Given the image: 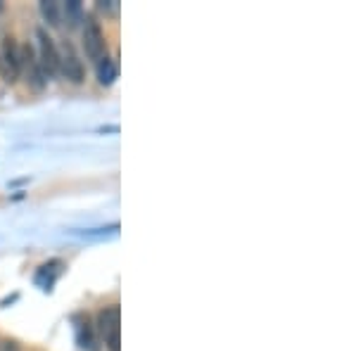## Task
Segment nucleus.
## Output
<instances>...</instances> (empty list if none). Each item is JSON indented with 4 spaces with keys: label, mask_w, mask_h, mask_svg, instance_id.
Listing matches in <instances>:
<instances>
[{
    "label": "nucleus",
    "mask_w": 356,
    "mask_h": 351,
    "mask_svg": "<svg viewBox=\"0 0 356 351\" xmlns=\"http://www.w3.org/2000/svg\"><path fill=\"white\" fill-rule=\"evenodd\" d=\"M36 57L38 65H41V72L45 76V81H53V79L60 76V60H57V43L55 38L48 33L45 26L36 28Z\"/></svg>",
    "instance_id": "nucleus-1"
},
{
    "label": "nucleus",
    "mask_w": 356,
    "mask_h": 351,
    "mask_svg": "<svg viewBox=\"0 0 356 351\" xmlns=\"http://www.w3.org/2000/svg\"><path fill=\"white\" fill-rule=\"evenodd\" d=\"M97 332L105 339L107 351H122V313L117 304L97 311Z\"/></svg>",
    "instance_id": "nucleus-2"
},
{
    "label": "nucleus",
    "mask_w": 356,
    "mask_h": 351,
    "mask_svg": "<svg viewBox=\"0 0 356 351\" xmlns=\"http://www.w3.org/2000/svg\"><path fill=\"white\" fill-rule=\"evenodd\" d=\"M57 60H60V76L67 79L69 83L81 85L86 81V67L83 60L79 55V50L74 48L72 41H62L57 45Z\"/></svg>",
    "instance_id": "nucleus-3"
},
{
    "label": "nucleus",
    "mask_w": 356,
    "mask_h": 351,
    "mask_svg": "<svg viewBox=\"0 0 356 351\" xmlns=\"http://www.w3.org/2000/svg\"><path fill=\"white\" fill-rule=\"evenodd\" d=\"M0 79L8 85H15L22 79L19 43H17L15 36H5L0 41Z\"/></svg>",
    "instance_id": "nucleus-4"
},
{
    "label": "nucleus",
    "mask_w": 356,
    "mask_h": 351,
    "mask_svg": "<svg viewBox=\"0 0 356 351\" xmlns=\"http://www.w3.org/2000/svg\"><path fill=\"white\" fill-rule=\"evenodd\" d=\"M83 33H81V41H83V53L88 57L90 62H100L102 57L107 55V38H105V31H102L100 22L95 17H86L83 19Z\"/></svg>",
    "instance_id": "nucleus-5"
},
{
    "label": "nucleus",
    "mask_w": 356,
    "mask_h": 351,
    "mask_svg": "<svg viewBox=\"0 0 356 351\" xmlns=\"http://www.w3.org/2000/svg\"><path fill=\"white\" fill-rule=\"evenodd\" d=\"M19 57H22V76H24L26 85L31 90H36V93H41L45 85H48V81H45L41 65H38L36 48L31 43L19 45Z\"/></svg>",
    "instance_id": "nucleus-6"
},
{
    "label": "nucleus",
    "mask_w": 356,
    "mask_h": 351,
    "mask_svg": "<svg viewBox=\"0 0 356 351\" xmlns=\"http://www.w3.org/2000/svg\"><path fill=\"white\" fill-rule=\"evenodd\" d=\"M97 83L110 88V85L119 79V65H117V57L105 55L100 62H97Z\"/></svg>",
    "instance_id": "nucleus-7"
},
{
    "label": "nucleus",
    "mask_w": 356,
    "mask_h": 351,
    "mask_svg": "<svg viewBox=\"0 0 356 351\" xmlns=\"http://www.w3.org/2000/svg\"><path fill=\"white\" fill-rule=\"evenodd\" d=\"M62 10V22L67 24V28H76L83 24L86 13H83V5L79 0H67V3H60Z\"/></svg>",
    "instance_id": "nucleus-8"
},
{
    "label": "nucleus",
    "mask_w": 356,
    "mask_h": 351,
    "mask_svg": "<svg viewBox=\"0 0 356 351\" xmlns=\"http://www.w3.org/2000/svg\"><path fill=\"white\" fill-rule=\"evenodd\" d=\"M38 10H41L43 22L50 28H57L62 24V10H60V3H57V0H41Z\"/></svg>",
    "instance_id": "nucleus-9"
},
{
    "label": "nucleus",
    "mask_w": 356,
    "mask_h": 351,
    "mask_svg": "<svg viewBox=\"0 0 356 351\" xmlns=\"http://www.w3.org/2000/svg\"><path fill=\"white\" fill-rule=\"evenodd\" d=\"M79 344H81L83 349H88V351H97L95 337H93V325H90L88 320H83V323L79 325Z\"/></svg>",
    "instance_id": "nucleus-10"
},
{
    "label": "nucleus",
    "mask_w": 356,
    "mask_h": 351,
    "mask_svg": "<svg viewBox=\"0 0 356 351\" xmlns=\"http://www.w3.org/2000/svg\"><path fill=\"white\" fill-rule=\"evenodd\" d=\"M97 10L105 17H117L119 15V3L117 0H97Z\"/></svg>",
    "instance_id": "nucleus-11"
},
{
    "label": "nucleus",
    "mask_w": 356,
    "mask_h": 351,
    "mask_svg": "<svg viewBox=\"0 0 356 351\" xmlns=\"http://www.w3.org/2000/svg\"><path fill=\"white\" fill-rule=\"evenodd\" d=\"M0 351H22V347L17 339H3L0 342Z\"/></svg>",
    "instance_id": "nucleus-12"
}]
</instances>
